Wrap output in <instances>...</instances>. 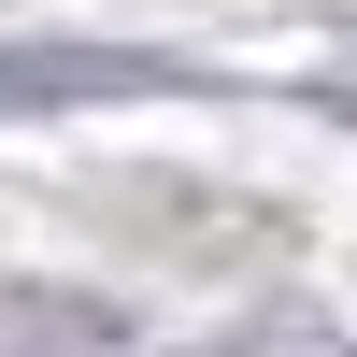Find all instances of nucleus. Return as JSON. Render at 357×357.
Returning <instances> with one entry per match:
<instances>
[{
  "instance_id": "f257e3e1",
  "label": "nucleus",
  "mask_w": 357,
  "mask_h": 357,
  "mask_svg": "<svg viewBox=\"0 0 357 357\" xmlns=\"http://www.w3.org/2000/svg\"><path fill=\"white\" fill-rule=\"evenodd\" d=\"M158 86V57L129 43H0V114H43V100H129Z\"/></svg>"
}]
</instances>
